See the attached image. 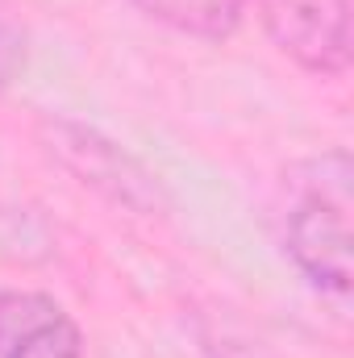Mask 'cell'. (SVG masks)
Returning a JSON list of instances; mask_svg holds the SVG:
<instances>
[{
    "mask_svg": "<svg viewBox=\"0 0 354 358\" xmlns=\"http://www.w3.org/2000/svg\"><path fill=\"white\" fill-rule=\"evenodd\" d=\"M351 155L325 150L304 163L300 196L288 213L283 242L296 271L330 300H346L354 287V234H351Z\"/></svg>",
    "mask_w": 354,
    "mask_h": 358,
    "instance_id": "obj_1",
    "label": "cell"
},
{
    "mask_svg": "<svg viewBox=\"0 0 354 358\" xmlns=\"http://www.w3.org/2000/svg\"><path fill=\"white\" fill-rule=\"evenodd\" d=\"M38 142L67 176H76L108 204L138 213V217H167L171 200L159 176H150L142 159H134L121 142L104 138L100 129L67 121V117H46L38 125Z\"/></svg>",
    "mask_w": 354,
    "mask_h": 358,
    "instance_id": "obj_2",
    "label": "cell"
},
{
    "mask_svg": "<svg viewBox=\"0 0 354 358\" xmlns=\"http://www.w3.org/2000/svg\"><path fill=\"white\" fill-rule=\"evenodd\" d=\"M271 46L300 71L342 80L351 71V0H255Z\"/></svg>",
    "mask_w": 354,
    "mask_h": 358,
    "instance_id": "obj_3",
    "label": "cell"
},
{
    "mask_svg": "<svg viewBox=\"0 0 354 358\" xmlns=\"http://www.w3.org/2000/svg\"><path fill=\"white\" fill-rule=\"evenodd\" d=\"M0 358H84V329L50 292L0 287Z\"/></svg>",
    "mask_w": 354,
    "mask_h": 358,
    "instance_id": "obj_4",
    "label": "cell"
},
{
    "mask_svg": "<svg viewBox=\"0 0 354 358\" xmlns=\"http://www.w3.org/2000/svg\"><path fill=\"white\" fill-rule=\"evenodd\" d=\"M146 21H159L183 38L221 46L246 21V0H125Z\"/></svg>",
    "mask_w": 354,
    "mask_h": 358,
    "instance_id": "obj_5",
    "label": "cell"
},
{
    "mask_svg": "<svg viewBox=\"0 0 354 358\" xmlns=\"http://www.w3.org/2000/svg\"><path fill=\"white\" fill-rule=\"evenodd\" d=\"M25 67H29V29L0 0V96L25 76Z\"/></svg>",
    "mask_w": 354,
    "mask_h": 358,
    "instance_id": "obj_6",
    "label": "cell"
}]
</instances>
